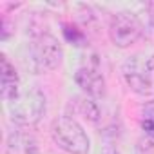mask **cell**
Returning <instances> with one entry per match:
<instances>
[{"instance_id":"cell-1","label":"cell","mask_w":154,"mask_h":154,"mask_svg":"<svg viewBox=\"0 0 154 154\" xmlns=\"http://www.w3.org/2000/svg\"><path fill=\"white\" fill-rule=\"evenodd\" d=\"M123 80L141 98H154V54H132L122 65Z\"/></svg>"},{"instance_id":"cell-2","label":"cell","mask_w":154,"mask_h":154,"mask_svg":"<svg viewBox=\"0 0 154 154\" xmlns=\"http://www.w3.org/2000/svg\"><path fill=\"white\" fill-rule=\"evenodd\" d=\"M6 105L11 120L20 125H35L45 114V96L38 87H20Z\"/></svg>"},{"instance_id":"cell-3","label":"cell","mask_w":154,"mask_h":154,"mask_svg":"<svg viewBox=\"0 0 154 154\" xmlns=\"http://www.w3.org/2000/svg\"><path fill=\"white\" fill-rule=\"evenodd\" d=\"M51 136L54 143L69 154H87L91 141L84 127L72 116H60L51 125Z\"/></svg>"},{"instance_id":"cell-4","label":"cell","mask_w":154,"mask_h":154,"mask_svg":"<svg viewBox=\"0 0 154 154\" xmlns=\"http://www.w3.org/2000/svg\"><path fill=\"white\" fill-rule=\"evenodd\" d=\"M29 58H31L33 71L45 72V71H53L60 65V62L63 58V51H62L60 42L54 36L42 35L31 44Z\"/></svg>"},{"instance_id":"cell-5","label":"cell","mask_w":154,"mask_h":154,"mask_svg":"<svg viewBox=\"0 0 154 154\" xmlns=\"http://www.w3.org/2000/svg\"><path fill=\"white\" fill-rule=\"evenodd\" d=\"M141 35H143V24L138 20L136 15L122 11L111 18L109 36L116 47L125 49V47L132 45L136 40H140Z\"/></svg>"},{"instance_id":"cell-6","label":"cell","mask_w":154,"mask_h":154,"mask_svg":"<svg viewBox=\"0 0 154 154\" xmlns=\"http://www.w3.org/2000/svg\"><path fill=\"white\" fill-rule=\"evenodd\" d=\"M74 82L91 98H100L105 94V80H103L98 65H89V63L82 65L74 74Z\"/></svg>"},{"instance_id":"cell-7","label":"cell","mask_w":154,"mask_h":154,"mask_svg":"<svg viewBox=\"0 0 154 154\" xmlns=\"http://www.w3.org/2000/svg\"><path fill=\"white\" fill-rule=\"evenodd\" d=\"M6 154H38V143L29 132L13 131L6 140Z\"/></svg>"},{"instance_id":"cell-8","label":"cell","mask_w":154,"mask_h":154,"mask_svg":"<svg viewBox=\"0 0 154 154\" xmlns=\"http://www.w3.org/2000/svg\"><path fill=\"white\" fill-rule=\"evenodd\" d=\"M18 89H20L18 74H17L15 67L9 63V60L6 56H2V98H4V102L13 98L18 93Z\"/></svg>"},{"instance_id":"cell-9","label":"cell","mask_w":154,"mask_h":154,"mask_svg":"<svg viewBox=\"0 0 154 154\" xmlns=\"http://www.w3.org/2000/svg\"><path fill=\"white\" fill-rule=\"evenodd\" d=\"M71 107L74 109V112L78 116H82V118H85V120H89L93 123H96L98 118H100V109H98L96 102L91 96H76V98H72Z\"/></svg>"},{"instance_id":"cell-10","label":"cell","mask_w":154,"mask_h":154,"mask_svg":"<svg viewBox=\"0 0 154 154\" xmlns=\"http://www.w3.org/2000/svg\"><path fill=\"white\" fill-rule=\"evenodd\" d=\"M136 154H154V138L140 140L136 145Z\"/></svg>"},{"instance_id":"cell-11","label":"cell","mask_w":154,"mask_h":154,"mask_svg":"<svg viewBox=\"0 0 154 154\" xmlns=\"http://www.w3.org/2000/svg\"><path fill=\"white\" fill-rule=\"evenodd\" d=\"M63 33H65V36H67V40H72V44H76V45H82L80 42H84V35L76 29V27H72V33H71V29L65 26V29H63Z\"/></svg>"},{"instance_id":"cell-12","label":"cell","mask_w":154,"mask_h":154,"mask_svg":"<svg viewBox=\"0 0 154 154\" xmlns=\"http://www.w3.org/2000/svg\"><path fill=\"white\" fill-rule=\"evenodd\" d=\"M141 127H143V131L149 134V138H154V114L145 116L143 122H141Z\"/></svg>"},{"instance_id":"cell-13","label":"cell","mask_w":154,"mask_h":154,"mask_svg":"<svg viewBox=\"0 0 154 154\" xmlns=\"http://www.w3.org/2000/svg\"><path fill=\"white\" fill-rule=\"evenodd\" d=\"M102 154H120L114 147H111V145H105L103 147V150H102Z\"/></svg>"}]
</instances>
